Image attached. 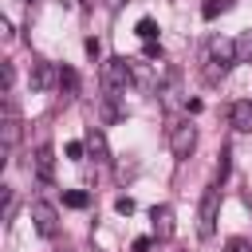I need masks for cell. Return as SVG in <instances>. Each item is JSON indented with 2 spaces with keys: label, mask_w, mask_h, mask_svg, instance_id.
<instances>
[{
  "label": "cell",
  "mask_w": 252,
  "mask_h": 252,
  "mask_svg": "<svg viewBox=\"0 0 252 252\" xmlns=\"http://www.w3.org/2000/svg\"><path fill=\"white\" fill-rule=\"evenodd\" d=\"M0 138H4V154H12L16 142H20V118H16L12 98H8V114H4V122H0Z\"/></svg>",
  "instance_id": "ba28073f"
},
{
  "label": "cell",
  "mask_w": 252,
  "mask_h": 252,
  "mask_svg": "<svg viewBox=\"0 0 252 252\" xmlns=\"http://www.w3.org/2000/svg\"><path fill=\"white\" fill-rule=\"evenodd\" d=\"M83 4H87V8H91V4H94V0H83Z\"/></svg>",
  "instance_id": "484cf974"
},
{
  "label": "cell",
  "mask_w": 252,
  "mask_h": 252,
  "mask_svg": "<svg viewBox=\"0 0 252 252\" xmlns=\"http://www.w3.org/2000/svg\"><path fill=\"white\" fill-rule=\"evenodd\" d=\"M0 75H4V91H12V83H16V67H12V63H4V67H0Z\"/></svg>",
  "instance_id": "ffe728a7"
},
{
  "label": "cell",
  "mask_w": 252,
  "mask_h": 252,
  "mask_svg": "<svg viewBox=\"0 0 252 252\" xmlns=\"http://www.w3.org/2000/svg\"><path fill=\"white\" fill-rule=\"evenodd\" d=\"M63 154H67L71 161H83V154H87V146H83V142H67V146H63Z\"/></svg>",
  "instance_id": "e0dca14e"
},
{
  "label": "cell",
  "mask_w": 252,
  "mask_h": 252,
  "mask_svg": "<svg viewBox=\"0 0 252 252\" xmlns=\"http://www.w3.org/2000/svg\"><path fill=\"white\" fill-rule=\"evenodd\" d=\"M217 217H220V189H205L201 193V209H197V232H201V240H209L217 232Z\"/></svg>",
  "instance_id": "6da1fadb"
},
{
  "label": "cell",
  "mask_w": 252,
  "mask_h": 252,
  "mask_svg": "<svg viewBox=\"0 0 252 252\" xmlns=\"http://www.w3.org/2000/svg\"><path fill=\"white\" fill-rule=\"evenodd\" d=\"M32 224H35V232L39 236H59V213H55V205H47V201H35L32 205Z\"/></svg>",
  "instance_id": "277c9868"
},
{
  "label": "cell",
  "mask_w": 252,
  "mask_h": 252,
  "mask_svg": "<svg viewBox=\"0 0 252 252\" xmlns=\"http://www.w3.org/2000/svg\"><path fill=\"white\" fill-rule=\"evenodd\" d=\"M114 209H118L122 217H130V213H134V201H130V197H118V201H114Z\"/></svg>",
  "instance_id": "44dd1931"
},
{
  "label": "cell",
  "mask_w": 252,
  "mask_h": 252,
  "mask_svg": "<svg viewBox=\"0 0 252 252\" xmlns=\"http://www.w3.org/2000/svg\"><path fill=\"white\" fill-rule=\"evenodd\" d=\"M32 91H47V87H55L59 83V71L47 63V59H32Z\"/></svg>",
  "instance_id": "8992f818"
},
{
  "label": "cell",
  "mask_w": 252,
  "mask_h": 252,
  "mask_svg": "<svg viewBox=\"0 0 252 252\" xmlns=\"http://www.w3.org/2000/svg\"><path fill=\"white\" fill-rule=\"evenodd\" d=\"M220 12H224V0H205V4H201V16H205V20H217Z\"/></svg>",
  "instance_id": "9a60e30c"
},
{
  "label": "cell",
  "mask_w": 252,
  "mask_h": 252,
  "mask_svg": "<svg viewBox=\"0 0 252 252\" xmlns=\"http://www.w3.org/2000/svg\"><path fill=\"white\" fill-rule=\"evenodd\" d=\"M150 244H154L150 236H138V240H134V252H150Z\"/></svg>",
  "instance_id": "603a6c76"
},
{
  "label": "cell",
  "mask_w": 252,
  "mask_h": 252,
  "mask_svg": "<svg viewBox=\"0 0 252 252\" xmlns=\"http://www.w3.org/2000/svg\"><path fill=\"white\" fill-rule=\"evenodd\" d=\"M236 63H252V32L236 35Z\"/></svg>",
  "instance_id": "7c38bea8"
},
{
  "label": "cell",
  "mask_w": 252,
  "mask_h": 252,
  "mask_svg": "<svg viewBox=\"0 0 252 252\" xmlns=\"http://www.w3.org/2000/svg\"><path fill=\"white\" fill-rule=\"evenodd\" d=\"M142 55H146V59H161V43H158V39H146Z\"/></svg>",
  "instance_id": "d6986e66"
},
{
  "label": "cell",
  "mask_w": 252,
  "mask_h": 252,
  "mask_svg": "<svg viewBox=\"0 0 252 252\" xmlns=\"http://www.w3.org/2000/svg\"><path fill=\"white\" fill-rule=\"evenodd\" d=\"M150 224H154V240H169L173 236V209L169 205H154L150 209Z\"/></svg>",
  "instance_id": "52a82bcc"
},
{
  "label": "cell",
  "mask_w": 252,
  "mask_h": 252,
  "mask_svg": "<svg viewBox=\"0 0 252 252\" xmlns=\"http://www.w3.org/2000/svg\"><path fill=\"white\" fill-rule=\"evenodd\" d=\"M32 165H35L39 181H51V177H55V154H51V146H39L35 158H32Z\"/></svg>",
  "instance_id": "8fae6325"
},
{
  "label": "cell",
  "mask_w": 252,
  "mask_h": 252,
  "mask_svg": "<svg viewBox=\"0 0 252 252\" xmlns=\"http://www.w3.org/2000/svg\"><path fill=\"white\" fill-rule=\"evenodd\" d=\"M138 35H142V39H158V24H154L150 16H146V20H138Z\"/></svg>",
  "instance_id": "2e32d148"
},
{
  "label": "cell",
  "mask_w": 252,
  "mask_h": 252,
  "mask_svg": "<svg viewBox=\"0 0 252 252\" xmlns=\"http://www.w3.org/2000/svg\"><path fill=\"white\" fill-rule=\"evenodd\" d=\"M102 83H106L110 91H126V87L134 83V67H130V59H126V55H110V59L102 63Z\"/></svg>",
  "instance_id": "7a4b0ae2"
},
{
  "label": "cell",
  "mask_w": 252,
  "mask_h": 252,
  "mask_svg": "<svg viewBox=\"0 0 252 252\" xmlns=\"http://www.w3.org/2000/svg\"><path fill=\"white\" fill-rule=\"evenodd\" d=\"M228 122H232V130H236V134H252V102H248V98L232 102V110H228Z\"/></svg>",
  "instance_id": "30bf717a"
},
{
  "label": "cell",
  "mask_w": 252,
  "mask_h": 252,
  "mask_svg": "<svg viewBox=\"0 0 252 252\" xmlns=\"http://www.w3.org/2000/svg\"><path fill=\"white\" fill-rule=\"evenodd\" d=\"M83 146H87V154H91L94 161H106V158H110V146H106V134H102L98 126H87V134H83Z\"/></svg>",
  "instance_id": "9c48e42d"
},
{
  "label": "cell",
  "mask_w": 252,
  "mask_h": 252,
  "mask_svg": "<svg viewBox=\"0 0 252 252\" xmlns=\"http://www.w3.org/2000/svg\"><path fill=\"white\" fill-rule=\"evenodd\" d=\"M98 51H102V47H98V39L91 35V39H87V55H91V59H98Z\"/></svg>",
  "instance_id": "7402d4cb"
},
{
  "label": "cell",
  "mask_w": 252,
  "mask_h": 252,
  "mask_svg": "<svg viewBox=\"0 0 252 252\" xmlns=\"http://www.w3.org/2000/svg\"><path fill=\"white\" fill-rule=\"evenodd\" d=\"M24 4H32V0H24Z\"/></svg>",
  "instance_id": "4316f807"
},
{
  "label": "cell",
  "mask_w": 252,
  "mask_h": 252,
  "mask_svg": "<svg viewBox=\"0 0 252 252\" xmlns=\"http://www.w3.org/2000/svg\"><path fill=\"white\" fill-rule=\"evenodd\" d=\"M224 252H252V244H248L244 236H232V240L224 244Z\"/></svg>",
  "instance_id": "ac0fdd59"
},
{
  "label": "cell",
  "mask_w": 252,
  "mask_h": 252,
  "mask_svg": "<svg viewBox=\"0 0 252 252\" xmlns=\"http://www.w3.org/2000/svg\"><path fill=\"white\" fill-rule=\"evenodd\" d=\"M59 87H63L67 94H75V91H79V71H71V67H59Z\"/></svg>",
  "instance_id": "4fadbf2b"
},
{
  "label": "cell",
  "mask_w": 252,
  "mask_h": 252,
  "mask_svg": "<svg viewBox=\"0 0 252 252\" xmlns=\"http://www.w3.org/2000/svg\"><path fill=\"white\" fill-rule=\"evenodd\" d=\"M63 205H67V209H87L91 197H87L83 189H71V193H63Z\"/></svg>",
  "instance_id": "5bb4252c"
},
{
  "label": "cell",
  "mask_w": 252,
  "mask_h": 252,
  "mask_svg": "<svg viewBox=\"0 0 252 252\" xmlns=\"http://www.w3.org/2000/svg\"><path fill=\"white\" fill-rule=\"evenodd\" d=\"M169 150H173V158H189V154L197 150V126H193V122L169 126Z\"/></svg>",
  "instance_id": "3957f363"
},
{
  "label": "cell",
  "mask_w": 252,
  "mask_h": 252,
  "mask_svg": "<svg viewBox=\"0 0 252 252\" xmlns=\"http://www.w3.org/2000/svg\"><path fill=\"white\" fill-rule=\"evenodd\" d=\"M209 63H220L224 71L236 63V39H224V35H213L209 39Z\"/></svg>",
  "instance_id": "5b68a950"
},
{
  "label": "cell",
  "mask_w": 252,
  "mask_h": 252,
  "mask_svg": "<svg viewBox=\"0 0 252 252\" xmlns=\"http://www.w3.org/2000/svg\"><path fill=\"white\" fill-rule=\"evenodd\" d=\"M217 173H220V177L228 173V150H220V165H217Z\"/></svg>",
  "instance_id": "cb8c5ba5"
},
{
  "label": "cell",
  "mask_w": 252,
  "mask_h": 252,
  "mask_svg": "<svg viewBox=\"0 0 252 252\" xmlns=\"http://www.w3.org/2000/svg\"><path fill=\"white\" fill-rule=\"evenodd\" d=\"M102 4H106V8H110V12H118V8H122V4H126V0H102Z\"/></svg>",
  "instance_id": "d4e9b609"
}]
</instances>
